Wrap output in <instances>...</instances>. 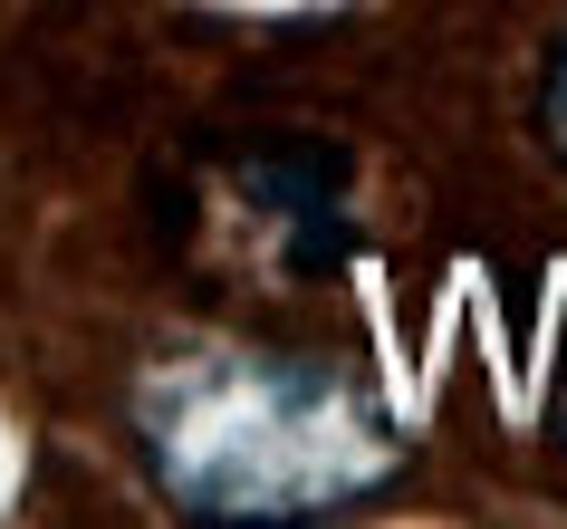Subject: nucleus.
I'll use <instances>...</instances> for the list:
<instances>
[{
	"instance_id": "f257e3e1",
	"label": "nucleus",
	"mask_w": 567,
	"mask_h": 529,
	"mask_svg": "<svg viewBox=\"0 0 567 529\" xmlns=\"http://www.w3.org/2000/svg\"><path fill=\"white\" fill-rule=\"evenodd\" d=\"M135 442L154 481L203 520H308L394 481V424L365 376L240 337H203L145 366Z\"/></svg>"
},
{
	"instance_id": "f03ea898",
	"label": "nucleus",
	"mask_w": 567,
	"mask_h": 529,
	"mask_svg": "<svg viewBox=\"0 0 567 529\" xmlns=\"http://www.w3.org/2000/svg\"><path fill=\"white\" fill-rule=\"evenodd\" d=\"M548 135H558V154H567V59H558V78H548Z\"/></svg>"
}]
</instances>
